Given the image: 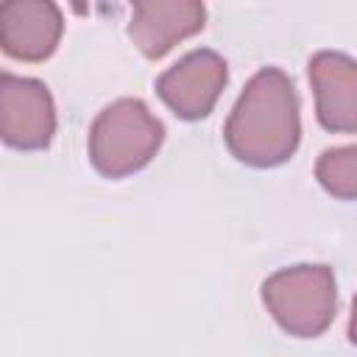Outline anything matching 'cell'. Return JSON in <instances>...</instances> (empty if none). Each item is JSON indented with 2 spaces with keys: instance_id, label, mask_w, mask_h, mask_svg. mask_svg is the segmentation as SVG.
I'll use <instances>...</instances> for the list:
<instances>
[{
  "instance_id": "5b68a950",
  "label": "cell",
  "mask_w": 357,
  "mask_h": 357,
  "mask_svg": "<svg viewBox=\"0 0 357 357\" xmlns=\"http://www.w3.org/2000/svg\"><path fill=\"white\" fill-rule=\"evenodd\" d=\"M226 81V59L209 47H198L156 78V95L176 117L201 120L215 109Z\"/></svg>"
},
{
  "instance_id": "9c48e42d",
  "label": "cell",
  "mask_w": 357,
  "mask_h": 357,
  "mask_svg": "<svg viewBox=\"0 0 357 357\" xmlns=\"http://www.w3.org/2000/svg\"><path fill=\"white\" fill-rule=\"evenodd\" d=\"M315 178L329 195L357 201V145L324 151L315 162Z\"/></svg>"
},
{
  "instance_id": "30bf717a",
  "label": "cell",
  "mask_w": 357,
  "mask_h": 357,
  "mask_svg": "<svg viewBox=\"0 0 357 357\" xmlns=\"http://www.w3.org/2000/svg\"><path fill=\"white\" fill-rule=\"evenodd\" d=\"M349 340L357 346V296L351 301V315H349Z\"/></svg>"
},
{
  "instance_id": "277c9868",
  "label": "cell",
  "mask_w": 357,
  "mask_h": 357,
  "mask_svg": "<svg viewBox=\"0 0 357 357\" xmlns=\"http://www.w3.org/2000/svg\"><path fill=\"white\" fill-rule=\"evenodd\" d=\"M56 134V106L39 78L0 73V137L14 151H45Z\"/></svg>"
},
{
  "instance_id": "3957f363",
  "label": "cell",
  "mask_w": 357,
  "mask_h": 357,
  "mask_svg": "<svg viewBox=\"0 0 357 357\" xmlns=\"http://www.w3.org/2000/svg\"><path fill=\"white\" fill-rule=\"evenodd\" d=\"M262 304L293 337H318L337 312V282L329 265L279 268L262 282Z\"/></svg>"
},
{
  "instance_id": "8992f818",
  "label": "cell",
  "mask_w": 357,
  "mask_h": 357,
  "mask_svg": "<svg viewBox=\"0 0 357 357\" xmlns=\"http://www.w3.org/2000/svg\"><path fill=\"white\" fill-rule=\"evenodd\" d=\"M64 17L47 0H8L0 6V47L17 61H45L56 53Z\"/></svg>"
},
{
  "instance_id": "52a82bcc",
  "label": "cell",
  "mask_w": 357,
  "mask_h": 357,
  "mask_svg": "<svg viewBox=\"0 0 357 357\" xmlns=\"http://www.w3.org/2000/svg\"><path fill=\"white\" fill-rule=\"evenodd\" d=\"M315 117L326 131L357 134V59L321 50L310 59Z\"/></svg>"
},
{
  "instance_id": "ba28073f",
  "label": "cell",
  "mask_w": 357,
  "mask_h": 357,
  "mask_svg": "<svg viewBox=\"0 0 357 357\" xmlns=\"http://www.w3.org/2000/svg\"><path fill=\"white\" fill-rule=\"evenodd\" d=\"M206 22V8L195 0L134 3L128 36L145 59H162L178 42L195 36Z\"/></svg>"
},
{
  "instance_id": "6da1fadb",
  "label": "cell",
  "mask_w": 357,
  "mask_h": 357,
  "mask_svg": "<svg viewBox=\"0 0 357 357\" xmlns=\"http://www.w3.org/2000/svg\"><path fill=\"white\" fill-rule=\"evenodd\" d=\"M223 139L229 153L248 167L265 170L287 162L301 142L298 95L290 75L262 67L229 112Z\"/></svg>"
},
{
  "instance_id": "7a4b0ae2",
  "label": "cell",
  "mask_w": 357,
  "mask_h": 357,
  "mask_svg": "<svg viewBox=\"0 0 357 357\" xmlns=\"http://www.w3.org/2000/svg\"><path fill=\"white\" fill-rule=\"evenodd\" d=\"M165 126L139 98L109 103L92 123L86 153L92 167L106 178H123L142 170L162 148Z\"/></svg>"
}]
</instances>
